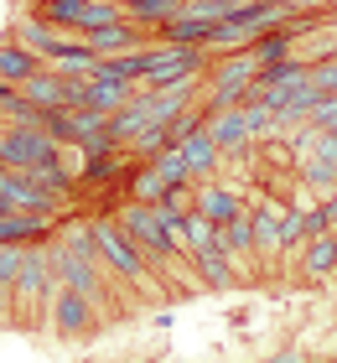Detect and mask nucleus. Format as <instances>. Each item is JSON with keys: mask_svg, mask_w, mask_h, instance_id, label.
Wrapping results in <instances>:
<instances>
[{"mask_svg": "<svg viewBox=\"0 0 337 363\" xmlns=\"http://www.w3.org/2000/svg\"><path fill=\"white\" fill-rule=\"evenodd\" d=\"M62 37H73V31H57V26H47V21H37V16H31V21H21V26H16V42H21L26 52H37L42 62H53V57H57V47H62Z\"/></svg>", "mask_w": 337, "mask_h": 363, "instance_id": "aec40b11", "label": "nucleus"}, {"mask_svg": "<svg viewBox=\"0 0 337 363\" xmlns=\"http://www.w3.org/2000/svg\"><path fill=\"white\" fill-rule=\"evenodd\" d=\"M187 0H120V16L125 21H135V26H145V31H156L166 16H177Z\"/></svg>", "mask_w": 337, "mask_h": 363, "instance_id": "5701e85b", "label": "nucleus"}, {"mask_svg": "<svg viewBox=\"0 0 337 363\" xmlns=\"http://www.w3.org/2000/svg\"><path fill=\"white\" fill-rule=\"evenodd\" d=\"M255 73H260V62L255 52H223V57H213L208 62V73H202V84H208V99H202V109H233V104H244L249 89H255Z\"/></svg>", "mask_w": 337, "mask_h": 363, "instance_id": "7ed1b4c3", "label": "nucleus"}, {"mask_svg": "<svg viewBox=\"0 0 337 363\" xmlns=\"http://www.w3.org/2000/svg\"><path fill=\"white\" fill-rule=\"evenodd\" d=\"M208 37H213V21H197L192 11L166 16V21L150 31V42H177V47H208Z\"/></svg>", "mask_w": 337, "mask_h": 363, "instance_id": "dca6fc26", "label": "nucleus"}, {"mask_svg": "<svg viewBox=\"0 0 337 363\" xmlns=\"http://www.w3.org/2000/svg\"><path fill=\"white\" fill-rule=\"evenodd\" d=\"M332 358H337V353H332Z\"/></svg>", "mask_w": 337, "mask_h": 363, "instance_id": "473e14b6", "label": "nucleus"}, {"mask_svg": "<svg viewBox=\"0 0 337 363\" xmlns=\"http://www.w3.org/2000/svg\"><path fill=\"white\" fill-rule=\"evenodd\" d=\"M192 270H197V286H208V291H233L239 286V275H244V265L233 255H223L213 244V250H202V255H192Z\"/></svg>", "mask_w": 337, "mask_h": 363, "instance_id": "ddd939ff", "label": "nucleus"}, {"mask_svg": "<svg viewBox=\"0 0 337 363\" xmlns=\"http://www.w3.org/2000/svg\"><path fill=\"white\" fill-rule=\"evenodd\" d=\"M265 363H306L301 353H280V358H265Z\"/></svg>", "mask_w": 337, "mask_h": 363, "instance_id": "c756f323", "label": "nucleus"}, {"mask_svg": "<svg viewBox=\"0 0 337 363\" xmlns=\"http://www.w3.org/2000/svg\"><path fill=\"white\" fill-rule=\"evenodd\" d=\"M311 130H322V135H337V94H322L316 99V109L306 114Z\"/></svg>", "mask_w": 337, "mask_h": 363, "instance_id": "a878e982", "label": "nucleus"}, {"mask_svg": "<svg viewBox=\"0 0 337 363\" xmlns=\"http://www.w3.org/2000/svg\"><path fill=\"white\" fill-rule=\"evenodd\" d=\"M301 275L311 280V286H322V280L337 275V234L327 228V234H311L306 244H301Z\"/></svg>", "mask_w": 337, "mask_h": 363, "instance_id": "2eb2a0df", "label": "nucleus"}, {"mask_svg": "<svg viewBox=\"0 0 337 363\" xmlns=\"http://www.w3.org/2000/svg\"><path fill=\"white\" fill-rule=\"evenodd\" d=\"M177 151H182V161H187V172H192V182H208L218 167H223V151L213 145V135H208V125H197L192 135H182L177 140Z\"/></svg>", "mask_w": 337, "mask_h": 363, "instance_id": "4468645a", "label": "nucleus"}, {"mask_svg": "<svg viewBox=\"0 0 337 363\" xmlns=\"http://www.w3.org/2000/svg\"><path fill=\"white\" fill-rule=\"evenodd\" d=\"M327 363H337V358H327Z\"/></svg>", "mask_w": 337, "mask_h": 363, "instance_id": "2f4dec72", "label": "nucleus"}, {"mask_svg": "<svg viewBox=\"0 0 337 363\" xmlns=\"http://www.w3.org/2000/svg\"><path fill=\"white\" fill-rule=\"evenodd\" d=\"M37 21L73 31V37H89V31L120 21V0H37Z\"/></svg>", "mask_w": 337, "mask_h": 363, "instance_id": "0eeeda50", "label": "nucleus"}, {"mask_svg": "<svg viewBox=\"0 0 337 363\" xmlns=\"http://www.w3.org/2000/svg\"><path fill=\"white\" fill-rule=\"evenodd\" d=\"M208 47H177V42H150L145 47V73H140V84L135 89H161V84H177V78H187V73H208Z\"/></svg>", "mask_w": 337, "mask_h": 363, "instance_id": "423d86ee", "label": "nucleus"}, {"mask_svg": "<svg viewBox=\"0 0 337 363\" xmlns=\"http://www.w3.org/2000/svg\"><path fill=\"white\" fill-rule=\"evenodd\" d=\"M280 218H285V203H280V197H260V203L249 208V234H255V255L265 259V265L285 259V234H280Z\"/></svg>", "mask_w": 337, "mask_h": 363, "instance_id": "1a4fd4ad", "label": "nucleus"}, {"mask_svg": "<svg viewBox=\"0 0 337 363\" xmlns=\"http://www.w3.org/2000/svg\"><path fill=\"white\" fill-rule=\"evenodd\" d=\"M16 94H21V89H11V84H0V114H6V104H11V99Z\"/></svg>", "mask_w": 337, "mask_h": 363, "instance_id": "c85d7f7f", "label": "nucleus"}, {"mask_svg": "<svg viewBox=\"0 0 337 363\" xmlns=\"http://www.w3.org/2000/svg\"><path fill=\"white\" fill-rule=\"evenodd\" d=\"M37 68H42V57H37V52H26V47L16 42V37H11V42H0V84L21 89Z\"/></svg>", "mask_w": 337, "mask_h": 363, "instance_id": "412c9836", "label": "nucleus"}, {"mask_svg": "<svg viewBox=\"0 0 337 363\" xmlns=\"http://www.w3.org/2000/svg\"><path fill=\"white\" fill-rule=\"evenodd\" d=\"M21 99H26V104H37V109H57V104H67V78L42 62V68L21 84Z\"/></svg>", "mask_w": 337, "mask_h": 363, "instance_id": "a211bd4d", "label": "nucleus"}, {"mask_svg": "<svg viewBox=\"0 0 337 363\" xmlns=\"http://www.w3.org/2000/svg\"><path fill=\"white\" fill-rule=\"evenodd\" d=\"M161 192H166V182L156 177V167H150V161H140V167L130 172L125 197H130V203H161Z\"/></svg>", "mask_w": 337, "mask_h": 363, "instance_id": "b1692460", "label": "nucleus"}, {"mask_svg": "<svg viewBox=\"0 0 337 363\" xmlns=\"http://www.w3.org/2000/svg\"><path fill=\"white\" fill-rule=\"evenodd\" d=\"M192 208L202 213V218H213V223H223L233 218V213H244V192L239 187H228V182H192Z\"/></svg>", "mask_w": 337, "mask_h": 363, "instance_id": "9b49d317", "label": "nucleus"}, {"mask_svg": "<svg viewBox=\"0 0 337 363\" xmlns=\"http://www.w3.org/2000/svg\"><path fill=\"white\" fill-rule=\"evenodd\" d=\"M150 167H156V177L166 182V187H187V182H192V172H187V161H182V151H177V145L156 151V156H150Z\"/></svg>", "mask_w": 337, "mask_h": 363, "instance_id": "393cba45", "label": "nucleus"}, {"mask_svg": "<svg viewBox=\"0 0 337 363\" xmlns=\"http://www.w3.org/2000/svg\"><path fill=\"white\" fill-rule=\"evenodd\" d=\"M94 47V57H114V52H140V47H150V31L145 26H135V21H109V26H99V31H89L83 37Z\"/></svg>", "mask_w": 337, "mask_h": 363, "instance_id": "9d476101", "label": "nucleus"}, {"mask_svg": "<svg viewBox=\"0 0 337 363\" xmlns=\"http://www.w3.org/2000/svg\"><path fill=\"white\" fill-rule=\"evenodd\" d=\"M233 6H239V0H187V6H182V11H192L197 16V21H223V16H233Z\"/></svg>", "mask_w": 337, "mask_h": 363, "instance_id": "bb28decb", "label": "nucleus"}, {"mask_svg": "<svg viewBox=\"0 0 337 363\" xmlns=\"http://www.w3.org/2000/svg\"><path fill=\"white\" fill-rule=\"evenodd\" d=\"M99 301L94 296H83V291H67V286H57L53 291V301H47V322H53V333L57 337H89L94 327H99Z\"/></svg>", "mask_w": 337, "mask_h": 363, "instance_id": "6e6552de", "label": "nucleus"}, {"mask_svg": "<svg viewBox=\"0 0 337 363\" xmlns=\"http://www.w3.org/2000/svg\"><path fill=\"white\" fill-rule=\"evenodd\" d=\"M140 73H145V47H140V52L94 57V68H89V78H99V84H125V89L140 84Z\"/></svg>", "mask_w": 337, "mask_h": 363, "instance_id": "f3484780", "label": "nucleus"}, {"mask_svg": "<svg viewBox=\"0 0 337 363\" xmlns=\"http://www.w3.org/2000/svg\"><path fill=\"white\" fill-rule=\"evenodd\" d=\"M0 161L11 172H47L62 161V145L37 125H6L0 120Z\"/></svg>", "mask_w": 337, "mask_h": 363, "instance_id": "39448f33", "label": "nucleus"}, {"mask_svg": "<svg viewBox=\"0 0 337 363\" xmlns=\"http://www.w3.org/2000/svg\"><path fill=\"white\" fill-rule=\"evenodd\" d=\"M57 280H53V265H47V239L26 244V259L16 270V286H11V317L21 322H42L47 317V301H53Z\"/></svg>", "mask_w": 337, "mask_h": 363, "instance_id": "f03ea898", "label": "nucleus"}, {"mask_svg": "<svg viewBox=\"0 0 337 363\" xmlns=\"http://www.w3.org/2000/svg\"><path fill=\"white\" fill-rule=\"evenodd\" d=\"M109 218H114V223H120L125 234L135 239V250H140V255L150 259V265H172V259L182 255V250H177V239L161 228V213H156V203H130V197H125V203L114 208Z\"/></svg>", "mask_w": 337, "mask_h": 363, "instance_id": "20e7f679", "label": "nucleus"}, {"mask_svg": "<svg viewBox=\"0 0 337 363\" xmlns=\"http://www.w3.org/2000/svg\"><path fill=\"white\" fill-rule=\"evenodd\" d=\"M202 125H208L213 145L223 151V161H228V156H244L249 145H255V140H249V130H244L239 104H233V109H208V120H202Z\"/></svg>", "mask_w": 337, "mask_h": 363, "instance_id": "f8f14e48", "label": "nucleus"}, {"mask_svg": "<svg viewBox=\"0 0 337 363\" xmlns=\"http://www.w3.org/2000/svg\"><path fill=\"white\" fill-rule=\"evenodd\" d=\"M218 250H223V255H233L239 265H249V259H255V234H249V208L218 223Z\"/></svg>", "mask_w": 337, "mask_h": 363, "instance_id": "6ab92c4d", "label": "nucleus"}, {"mask_svg": "<svg viewBox=\"0 0 337 363\" xmlns=\"http://www.w3.org/2000/svg\"><path fill=\"white\" fill-rule=\"evenodd\" d=\"M306 78H311L316 94H337V52H332V57H316Z\"/></svg>", "mask_w": 337, "mask_h": 363, "instance_id": "cd10ccee", "label": "nucleus"}, {"mask_svg": "<svg viewBox=\"0 0 337 363\" xmlns=\"http://www.w3.org/2000/svg\"><path fill=\"white\" fill-rule=\"evenodd\" d=\"M0 172H6V161H0Z\"/></svg>", "mask_w": 337, "mask_h": 363, "instance_id": "7c9ffc66", "label": "nucleus"}, {"mask_svg": "<svg viewBox=\"0 0 337 363\" xmlns=\"http://www.w3.org/2000/svg\"><path fill=\"white\" fill-rule=\"evenodd\" d=\"M182 255H202V250H213V244H218V223L213 218H202V213L197 208H187V213H182Z\"/></svg>", "mask_w": 337, "mask_h": 363, "instance_id": "4be33fe9", "label": "nucleus"}, {"mask_svg": "<svg viewBox=\"0 0 337 363\" xmlns=\"http://www.w3.org/2000/svg\"><path fill=\"white\" fill-rule=\"evenodd\" d=\"M89 239H94V255H99V265L109 270L114 286L150 291V259L135 250V239H130L114 218H94V223H89Z\"/></svg>", "mask_w": 337, "mask_h": 363, "instance_id": "f257e3e1", "label": "nucleus"}]
</instances>
